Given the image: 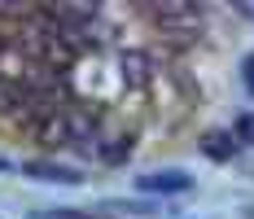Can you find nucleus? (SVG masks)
Instances as JSON below:
<instances>
[{
  "label": "nucleus",
  "mask_w": 254,
  "mask_h": 219,
  "mask_svg": "<svg viewBox=\"0 0 254 219\" xmlns=\"http://www.w3.org/2000/svg\"><path fill=\"white\" fill-rule=\"evenodd\" d=\"M26 175V180H44V184H83V171H75V167H62V162H22L18 167Z\"/></svg>",
  "instance_id": "2"
},
{
  "label": "nucleus",
  "mask_w": 254,
  "mask_h": 219,
  "mask_svg": "<svg viewBox=\"0 0 254 219\" xmlns=\"http://www.w3.org/2000/svg\"><path fill=\"white\" fill-rule=\"evenodd\" d=\"M31 219H97V215H88V211H70V206H57V211H35Z\"/></svg>",
  "instance_id": "7"
},
{
  "label": "nucleus",
  "mask_w": 254,
  "mask_h": 219,
  "mask_svg": "<svg viewBox=\"0 0 254 219\" xmlns=\"http://www.w3.org/2000/svg\"><path fill=\"white\" fill-rule=\"evenodd\" d=\"M136 189L162 193V197L189 193V189H193V175H189V171H176V167H167V171H140V175H136Z\"/></svg>",
  "instance_id": "1"
},
{
  "label": "nucleus",
  "mask_w": 254,
  "mask_h": 219,
  "mask_svg": "<svg viewBox=\"0 0 254 219\" xmlns=\"http://www.w3.org/2000/svg\"><path fill=\"white\" fill-rule=\"evenodd\" d=\"M246 83L254 88V57H246Z\"/></svg>",
  "instance_id": "9"
},
{
  "label": "nucleus",
  "mask_w": 254,
  "mask_h": 219,
  "mask_svg": "<svg viewBox=\"0 0 254 219\" xmlns=\"http://www.w3.org/2000/svg\"><path fill=\"white\" fill-rule=\"evenodd\" d=\"M40 145H49V149H57V145H70V114H66V105H57L49 119L40 123L35 132H31Z\"/></svg>",
  "instance_id": "3"
},
{
  "label": "nucleus",
  "mask_w": 254,
  "mask_h": 219,
  "mask_svg": "<svg viewBox=\"0 0 254 219\" xmlns=\"http://www.w3.org/2000/svg\"><path fill=\"white\" fill-rule=\"evenodd\" d=\"M131 149H136V136L131 132H110V136L97 141V158L110 162V167H123L127 158H131Z\"/></svg>",
  "instance_id": "4"
},
{
  "label": "nucleus",
  "mask_w": 254,
  "mask_h": 219,
  "mask_svg": "<svg viewBox=\"0 0 254 219\" xmlns=\"http://www.w3.org/2000/svg\"><path fill=\"white\" fill-rule=\"evenodd\" d=\"M0 171H18V167H13V162H9V158H0Z\"/></svg>",
  "instance_id": "10"
},
{
  "label": "nucleus",
  "mask_w": 254,
  "mask_h": 219,
  "mask_svg": "<svg viewBox=\"0 0 254 219\" xmlns=\"http://www.w3.org/2000/svg\"><path fill=\"white\" fill-rule=\"evenodd\" d=\"M197 149H202L210 162H232V153H237V136H228V132H206L202 141H197Z\"/></svg>",
  "instance_id": "5"
},
{
  "label": "nucleus",
  "mask_w": 254,
  "mask_h": 219,
  "mask_svg": "<svg viewBox=\"0 0 254 219\" xmlns=\"http://www.w3.org/2000/svg\"><path fill=\"white\" fill-rule=\"evenodd\" d=\"M246 219H254V206H250V211H246Z\"/></svg>",
  "instance_id": "11"
},
{
  "label": "nucleus",
  "mask_w": 254,
  "mask_h": 219,
  "mask_svg": "<svg viewBox=\"0 0 254 219\" xmlns=\"http://www.w3.org/2000/svg\"><path fill=\"white\" fill-rule=\"evenodd\" d=\"M123 79L127 83H149V57L145 53H123Z\"/></svg>",
  "instance_id": "6"
},
{
  "label": "nucleus",
  "mask_w": 254,
  "mask_h": 219,
  "mask_svg": "<svg viewBox=\"0 0 254 219\" xmlns=\"http://www.w3.org/2000/svg\"><path fill=\"white\" fill-rule=\"evenodd\" d=\"M237 136H241L246 145H254V110H250V114H241V119H237Z\"/></svg>",
  "instance_id": "8"
}]
</instances>
